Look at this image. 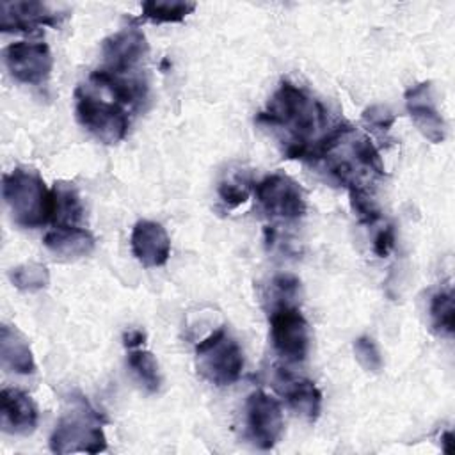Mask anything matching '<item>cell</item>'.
<instances>
[{
  "mask_svg": "<svg viewBox=\"0 0 455 455\" xmlns=\"http://www.w3.org/2000/svg\"><path fill=\"white\" fill-rule=\"evenodd\" d=\"M128 366L139 379V382L149 391L155 393L160 387V370L155 355L144 348H132L128 354Z\"/></svg>",
  "mask_w": 455,
  "mask_h": 455,
  "instance_id": "cell-21",
  "label": "cell"
},
{
  "mask_svg": "<svg viewBox=\"0 0 455 455\" xmlns=\"http://www.w3.org/2000/svg\"><path fill=\"white\" fill-rule=\"evenodd\" d=\"M197 371L215 386H229L240 379L243 354L238 341L219 327L196 345Z\"/></svg>",
  "mask_w": 455,
  "mask_h": 455,
  "instance_id": "cell-4",
  "label": "cell"
},
{
  "mask_svg": "<svg viewBox=\"0 0 455 455\" xmlns=\"http://www.w3.org/2000/svg\"><path fill=\"white\" fill-rule=\"evenodd\" d=\"M354 354L366 371L377 373L382 370V355L379 352L377 343L370 336H359L354 341Z\"/></svg>",
  "mask_w": 455,
  "mask_h": 455,
  "instance_id": "cell-25",
  "label": "cell"
},
{
  "mask_svg": "<svg viewBox=\"0 0 455 455\" xmlns=\"http://www.w3.org/2000/svg\"><path fill=\"white\" fill-rule=\"evenodd\" d=\"M395 247V229L391 226L382 228L373 238V252L379 258H386Z\"/></svg>",
  "mask_w": 455,
  "mask_h": 455,
  "instance_id": "cell-28",
  "label": "cell"
},
{
  "mask_svg": "<svg viewBox=\"0 0 455 455\" xmlns=\"http://www.w3.org/2000/svg\"><path fill=\"white\" fill-rule=\"evenodd\" d=\"M441 444H443V451H444V453H451V451H453V448H451V444H453V434H451V432H444V434L441 435Z\"/></svg>",
  "mask_w": 455,
  "mask_h": 455,
  "instance_id": "cell-30",
  "label": "cell"
},
{
  "mask_svg": "<svg viewBox=\"0 0 455 455\" xmlns=\"http://www.w3.org/2000/svg\"><path fill=\"white\" fill-rule=\"evenodd\" d=\"M219 196H220L222 203H224L226 206H229V208L240 206V204L245 203L247 197H249V194H247L245 188H242V187H238V185H235V183H229V181L220 183V187H219Z\"/></svg>",
  "mask_w": 455,
  "mask_h": 455,
  "instance_id": "cell-26",
  "label": "cell"
},
{
  "mask_svg": "<svg viewBox=\"0 0 455 455\" xmlns=\"http://www.w3.org/2000/svg\"><path fill=\"white\" fill-rule=\"evenodd\" d=\"M4 62L11 76L21 84L44 82L53 68V57L46 43L16 41L5 46Z\"/></svg>",
  "mask_w": 455,
  "mask_h": 455,
  "instance_id": "cell-9",
  "label": "cell"
},
{
  "mask_svg": "<svg viewBox=\"0 0 455 455\" xmlns=\"http://www.w3.org/2000/svg\"><path fill=\"white\" fill-rule=\"evenodd\" d=\"M53 213L52 222L57 226H75L82 219V203L78 192L69 183H57L52 188Z\"/></svg>",
  "mask_w": 455,
  "mask_h": 455,
  "instance_id": "cell-19",
  "label": "cell"
},
{
  "mask_svg": "<svg viewBox=\"0 0 455 455\" xmlns=\"http://www.w3.org/2000/svg\"><path fill=\"white\" fill-rule=\"evenodd\" d=\"M275 387L297 414L309 421H315L318 418L322 409V393L313 380L295 377L283 368H277Z\"/></svg>",
  "mask_w": 455,
  "mask_h": 455,
  "instance_id": "cell-15",
  "label": "cell"
},
{
  "mask_svg": "<svg viewBox=\"0 0 455 455\" xmlns=\"http://www.w3.org/2000/svg\"><path fill=\"white\" fill-rule=\"evenodd\" d=\"M245 423L247 432L258 448H274L284 428L279 402L261 389L251 393L245 402Z\"/></svg>",
  "mask_w": 455,
  "mask_h": 455,
  "instance_id": "cell-8",
  "label": "cell"
},
{
  "mask_svg": "<svg viewBox=\"0 0 455 455\" xmlns=\"http://www.w3.org/2000/svg\"><path fill=\"white\" fill-rule=\"evenodd\" d=\"M91 80L96 85L107 89L119 103H124V105H132V107L140 105L148 96L146 82L140 76L132 75V71L123 73V71L100 68L91 73Z\"/></svg>",
  "mask_w": 455,
  "mask_h": 455,
  "instance_id": "cell-16",
  "label": "cell"
},
{
  "mask_svg": "<svg viewBox=\"0 0 455 455\" xmlns=\"http://www.w3.org/2000/svg\"><path fill=\"white\" fill-rule=\"evenodd\" d=\"M432 327L441 336H451L455 329V307L451 290H439L430 300Z\"/></svg>",
  "mask_w": 455,
  "mask_h": 455,
  "instance_id": "cell-23",
  "label": "cell"
},
{
  "mask_svg": "<svg viewBox=\"0 0 455 455\" xmlns=\"http://www.w3.org/2000/svg\"><path fill=\"white\" fill-rule=\"evenodd\" d=\"M0 11L4 32H34L39 27H57L64 16L43 2H2Z\"/></svg>",
  "mask_w": 455,
  "mask_h": 455,
  "instance_id": "cell-13",
  "label": "cell"
},
{
  "mask_svg": "<svg viewBox=\"0 0 455 455\" xmlns=\"http://www.w3.org/2000/svg\"><path fill=\"white\" fill-rule=\"evenodd\" d=\"M75 112L78 123L103 144H116L128 132V116L117 105L100 100L82 89L76 91Z\"/></svg>",
  "mask_w": 455,
  "mask_h": 455,
  "instance_id": "cell-5",
  "label": "cell"
},
{
  "mask_svg": "<svg viewBox=\"0 0 455 455\" xmlns=\"http://www.w3.org/2000/svg\"><path fill=\"white\" fill-rule=\"evenodd\" d=\"M274 350L290 363H300L309 350V325L300 309L290 302H279L268 316Z\"/></svg>",
  "mask_w": 455,
  "mask_h": 455,
  "instance_id": "cell-6",
  "label": "cell"
},
{
  "mask_svg": "<svg viewBox=\"0 0 455 455\" xmlns=\"http://www.w3.org/2000/svg\"><path fill=\"white\" fill-rule=\"evenodd\" d=\"M0 416L2 430L12 435L32 434L39 419L37 405L32 396L12 387H4L0 393Z\"/></svg>",
  "mask_w": 455,
  "mask_h": 455,
  "instance_id": "cell-14",
  "label": "cell"
},
{
  "mask_svg": "<svg viewBox=\"0 0 455 455\" xmlns=\"http://www.w3.org/2000/svg\"><path fill=\"white\" fill-rule=\"evenodd\" d=\"M0 359L2 366L20 375H30L36 371L34 354L27 338L12 325L4 323L0 327Z\"/></svg>",
  "mask_w": 455,
  "mask_h": 455,
  "instance_id": "cell-18",
  "label": "cell"
},
{
  "mask_svg": "<svg viewBox=\"0 0 455 455\" xmlns=\"http://www.w3.org/2000/svg\"><path fill=\"white\" fill-rule=\"evenodd\" d=\"M53 453H100L107 450V437L101 428V416L87 402L66 412L50 435Z\"/></svg>",
  "mask_w": 455,
  "mask_h": 455,
  "instance_id": "cell-3",
  "label": "cell"
},
{
  "mask_svg": "<svg viewBox=\"0 0 455 455\" xmlns=\"http://www.w3.org/2000/svg\"><path fill=\"white\" fill-rule=\"evenodd\" d=\"M140 9V18L151 23H180L196 11V4L183 0H148Z\"/></svg>",
  "mask_w": 455,
  "mask_h": 455,
  "instance_id": "cell-20",
  "label": "cell"
},
{
  "mask_svg": "<svg viewBox=\"0 0 455 455\" xmlns=\"http://www.w3.org/2000/svg\"><path fill=\"white\" fill-rule=\"evenodd\" d=\"M44 247L60 258H82L94 251V236L78 226H55L43 238Z\"/></svg>",
  "mask_w": 455,
  "mask_h": 455,
  "instance_id": "cell-17",
  "label": "cell"
},
{
  "mask_svg": "<svg viewBox=\"0 0 455 455\" xmlns=\"http://www.w3.org/2000/svg\"><path fill=\"white\" fill-rule=\"evenodd\" d=\"M148 50L146 36L137 27L123 28L108 36L101 44L105 68L123 73L132 71L148 55Z\"/></svg>",
  "mask_w": 455,
  "mask_h": 455,
  "instance_id": "cell-11",
  "label": "cell"
},
{
  "mask_svg": "<svg viewBox=\"0 0 455 455\" xmlns=\"http://www.w3.org/2000/svg\"><path fill=\"white\" fill-rule=\"evenodd\" d=\"M135 259L146 267H162L171 256V238L165 228L155 220H139L130 236Z\"/></svg>",
  "mask_w": 455,
  "mask_h": 455,
  "instance_id": "cell-12",
  "label": "cell"
},
{
  "mask_svg": "<svg viewBox=\"0 0 455 455\" xmlns=\"http://www.w3.org/2000/svg\"><path fill=\"white\" fill-rule=\"evenodd\" d=\"M363 117H364V121H368L371 126H375V128H379V130H384V132L389 130L391 124H393V121H395L393 114H391L386 107H380V105H373V107L366 108L364 114H363Z\"/></svg>",
  "mask_w": 455,
  "mask_h": 455,
  "instance_id": "cell-27",
  "label": "cell"
},
{
  "mask_svg": "<svg viewBox=\"0 0 455 455\" xmlns=\"http://www.w3.org/2000/svg\"><path fill=\"white\" fill-rule=\"evenodd\" d=\"M9 279L18 290L32 293V291L44 290L50 284V272H48L46 265L28 261V263H21V265L11 268Z\"/></svg>",
  "mask_w": 455,
  "mask_h": 455,
  "instance_id": "cell-22",
  "label": "cell"
},
{
  "mask_svg": "<svg viewBox=\"0 0 455 455\" xmlns=\"http://www.w3.org/2000/svg\"><path fill=\"white\" fill-rule=\"evenodd\" d=\"M327 114L320 101L313 100L306 91L284 80L270 98L267 110L256 116V121L279 128L286 133V158H311L316 144V133L325 124Z\"/></svg>",
  "mask_w": 455,
  "mask_h": 455,
  "instance_id": "cell-1",
  "label": "cell"
},
{
  "mask_svg": "<svg viewBox=\"0 0 455 455\" xmlns=\"http://www.w3.org/2000/svg\"><path fill=\"white\" fill-rule=\"evenodd\" d=\"M405 107L418 132L430 142L439 144L446 137L444 119L435 108L430 82H421L405 91Z\"/></svg>",
  "mask_w": 455,
  "mask_h": 455,
  "instance_id": "cell-10",
  "label": "cell"
},
{
  "mask_svg": "<svg viewBox=\"0 0 455 455\" xmlns=\"http://www.w3.org/2000/svg\"><path fill=\"white\" fill-rule=\"evenodd\" d=\"M2 196L18 226L34 229L52 222V190L36 171L16 167L4 174Z\"/></svg>",
  "mask_w": 455,
  "mask_h": 455,
  "instance_id": "cell-2",
  "label": "cell"
},
{
  "mask_svg": "<svg viewBox=\"0 0 455 455\" xmlns=\"http://www.w3.org/2000/svg\"><path fill=\"white\" fill-rule=\"evenodd\" d=\"M348 196H350V206L355 217L359 219V222L375 224L380 219V210L377 203L368 196L364 188H359V187L348 188Z\"/></svg>",
  "mask_w": 455,
  "mask_h": 455,
  "instance_id": "cell-24",
  "label": "cell"
},
{
  "mask_svg": "<svg viewBox=\"0 0 455 455\" xmlns=\"http://www.w3.org/2000/svg\"><path fill=\"white\" fill-rule=\"evenodd\" d=\"M256 199L263 212L274 219L295 220L306 213L304 192L290 176L274 172L256 183Z\"/></svg>",
  "mask_w": 455,
  "mask_h": 455,
  "instance_id": "cell-7",
  "label": "cell"
},
{
  "mask_svg": "<svg viewBox=\"0 0 455 455\" xmlns=\"http://www.w3.org/2000/svg\"><path fill=\"white\" fill-rule=\"evenodd\" d=\"M144 339H146V336H144L142 331H128V332H124V336H123V343H124V347H128L130 350H132V348H137V347H140V345H144Z\"/></svg>",
  "mask_w": 455,
  "mask_h": 455,
  "instance_id": "cell-29",
  "label": "cell"
}]
</instances>
